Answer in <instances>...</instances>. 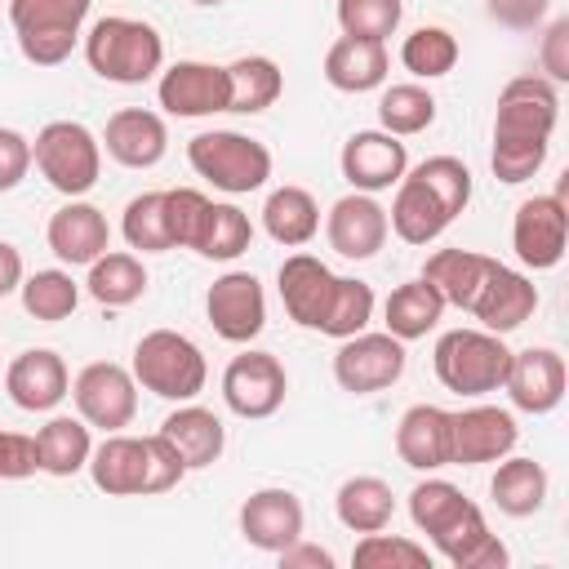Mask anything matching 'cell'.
<instances>
[{"label":"cell","instance_id":"1","mask_svg":"<svg viewBox=\"0 0 569 569\" xmlns=\"http://www.w3.org/2000/svg\"><path fill=\"white\" fill-rule=\"evenodd\" d=\"M560 120V93L547 76H516L498 93L493 111V178L516 187L529 182L551 151V133Z\"/></svg>","mask_w":569,"mask_h":569},{"label":"cell","instance_id":"2","mask_svg":"<svg viewBox=\"0 0 569 569\" xmlns=\"http://www.w3.org/2000/svg\"><path fill=\"white\" fill-rule=\"evenodd\" d=\"M280 302L293 325L325 338H351L373 320V289L351 276H333L316 253H289L280 262Z\"/></svg>","mask_w":569,"mask_h":569},{"label":"cell","instance_id":"3","mask_svg":"<svg viewBox=\"0 0 569 569\" xmlns=\"http://www.w3.org/2000/svg\"><path fill=\"white\" fill-rule=\"evenodd\" d=\"M471 200V169L458 156H431L396 182V200L387 209V227L405 244H431Z\"/></svg>","mask_w":569,"mask_h":569},{"label":"cell","instance_id":"4","mask_svg":"<svg viewBox=\"0 0 569 569\" xmlns=\"http://www.w3.org/2000/svg\"><path fill=\"white\" fill-rule=\"evenodd\" d=\"M84 62L107 84H142L164 67V40L142 18L107 13L84 31Z\"/></svg>","mask_w":569,"mask_h":569},{"label":"cell","instance_id":"5","mask_svg":"<svg viewBox=\"0 0 569 569\" xmlns=\"http://www.w3.org/2000/svg\"><path fill=\"white\" fill-rule=\"evenodd\" d=\"M133 382L160 400H196L209 382L204 351L178 329H151L133 347Z\"/></svg>","mask_w":569,"mask_h":569},{"label":"cell","instance_id":"6","mask_svg":"<svg viewBox=\"0 0 569 569\" xmlns=\"http://www.w3.org/2000/svg\"><path fill=\"white\" fill-rule=\"evenodd\" d=\"M431 365H436V378L445 382V391L489 396L507 382L511 347L502 342V333H489V329H449L436 338Z\"/></svg>","mask_w":569,"mask_h":569},{"label":"cell","instance_id":"7","mask_svg":"<svg viewBox=\"0 0 569 569\" xmlns=\"http://www.w3.org/2000/svg\"><path fill=\"white\" fill-rule=\"evenodd\" d=\"M187 164L196 169V178L213 182L227 196H249L258 187H267L271 178V151L267 142L236 133V129H204L187 142Z\"/></svg>","mask_w":569,"mask_h":569},{"label":"cell","instance_id":"8","mask_svg":"<svg viewBox=\"0 0 569 569\" xmlns=\"http://www.w3.org/2000/svg\"><path fill=\"white\" fill-rule=\"evenodd\" d=\"M31 164L44 173L53 191H62L67 200H80L84 191L98 187L102 142L80 120H49L31 142Z\"/></svg>","mask_w":569,"mask_h":569},{"label":"cell","instance_id":"9","mask_svg":"<svg viewBox=\"0 0 569 569\" xmlns=\"http://www.w3.org/2000/svg\"><path fill=\"white\" fill-rule=\"evenodd\" d=\"M89 4L93 0H9V22L22 58L36 67L67 62L89 18Z\"/></svg>","mask_w":569,"mask_h":569},{"label":"cell","instance_id":"10","mask_svg":"<svg viewBox=\"0 0 569 569\" xmlns=\"http://www.w3.org/2000/svg\"><path fill=\"white\" fill-rule=\"evenodd\" d=\"M409 356H405V342L391 338L387 329L382 333H351V338H338V351H333V382L351 396H373V391H387L400 382Z\"/></svg>","mask_w":569,"mask_h":569},{"label":"cell","instance_id":"11","mask_svg":"<svg viewBox=\"0 0 569 569\" xmlns=\"http://www.w3.org/2000/svg\"><path fill=\"white\" fill-rule=\"evenodd\" d=\"M71 400L80 409V418L89 427H102V431H120L133 422L138 413V382L124 365L116 360H93L76 373L71 382Z\"/></svg>","mask_w":569,"mask_h":569},{"label":"cell","instance_id":"12","mask_svg":"<svg viewBox=\"0 0 569 569\" xmlns=\"http://www.w3.org/2000/svg\"><path fill=\"white\" fill-rule=\"evenodd\" d=\"M565 240H569V209H565V187L547 191V196H529L516 209L511 222V249L525 267L533 271H551L565 258Z\"/></svg>","mask_w":569,"mask_h":569},{"label":"cell","instance_id":"13","mask_svg":"<svg viewBox=\"0 0 569 569\" xmlns=\"http://www.w3.org/2000/svg\"><path fill=\"white\" fill-rule=\"evenodd\" d=\"M156 98L169 116L200 120V116H218L231 107V80H227V67H218V62L182 58L169 71H160Z\"/></svg>","mask_w":569,"mask_h":569},{"label":"cell","instance_id":"14","mask_svg":"<svg viewBox=\"0 0 569 569\" xmlns=\"http://www.w3.org/2000/svg\"><path fill=\"white\" fill-rule=\"evenodd\" d=\"M204 316L222 342H253L267 329V293L253 271H227L204 293Z\"/></svg>","mask_w":569,"mask_h":569},{"label":"cell","instance_id":"15","mask_svg":"<svg viewBox=\"0 0 569 569\" xmlns=\"http://www.w3.org/2000/svg\"><path fill=\"white\" fill-rule=\"evenodd\" d=\"M289 373L271 351H240L222 369V400L236 418H271L284 405Z\"/></svg>","mask_w":569,"mask_h":569},{"label":"cell","instance_id":"16","mask_svg":"<svg viewBox=\"0 0 569 569\" xmlns=\"http://www.w3.org/2000/svg\"><path fill=\"white\" fill-rule=\"evenodd\" d=\"M520 427L498 405H471L449 413V467H480L498 462L516 449Z\"/></svg>","mask_w":569,"mask_h":569},{"label":"cell","instance_id":"17","mask_svg":"<svg viewBox=\"0 0 569 569\" xmlns=\"http://www.w3.org/2000/svg\"><path fill=\"white\" fill-rule=\"evenodd\" d=\"M338 164H342V178L351 182V191H369L373 196V191H387V187H396L405 178L409 151L387 129H356L342 142Z\"/></svg>","mask_w":569,"mask_h":569},{"label":"cell","instance_id":"18","mask_svg":"<svg viewBox=\"0 0 569 569\" xmlns=\"http://www.w3.org/2000/svg\"><path fill=\"white\" fill-rule=\"evenodd\" d=\"M302 525H307V511L293 489L267 485L240 502V533L258 551H284L289 542L302 538Z\"/></svg>","mask_w":569,"mask_h":569},{"label":"cell","instance_id":"19","mask_svg":"<svg viewBox=\"0 0 569 569\" xmlns=\"http://www.w3.org/2000/svg\"><path fill=\"white\" fill-rule=\"evenodd\" d=\"M565 382H569V373H565V356L560 351L525 347V351H511L502 391L511 396V405L520 413H551L565 400Z\"/></svg>","mask_w":569,"mask_h":569},{"label":"cell","instance_id":"20","mask_svg":"<svg viewBox=\"0 0 569 569\" xmlns=\"http://www.w3.org/2000/svg\"><path fill=\"white\" fill-rule=\"evenodd\" d=\"M387 209L369 196V191H351L342 200H333L329 218H325V236H329V249L338 258H373L382 244H387Z\"/></svg>","mask_w":569,"mask_h":569},{"label":"cell","instance_id":"21","mask_svg":"<svg viewBox=\"0 0 569 569\" xmlns=\"http://www.w3.org/2000/svg\"><path fill=\"white\" fill-rule=\"evenodd\" d=\"M4 391L18 409L27 413H49L67 400L71 391V373H67V360L49 347H31L22 356H13L9 373H4Z\"/></svg>","mask_w":569,"mask_h":569},{"label":"cell","instance_id":"22","mask_svg":"<svg viewBox=\"0 0 569 569\" xmlns=\"http://www.w3.org/2000/svg\"><path fill=\"white\" fill-rule=\"evenodd\" d=\"M44 240L53 249L58 262L67 267H89L93 258H102L111 249V227H107V213L89 200H67L49 227H44Z\"/></svg>","mask_w":569,"mask_h":569},{"label":"cell","instance_id":"23","mask_svg":"<svg viewBox=\"0 0 569 569\" xmlns=\"http://www.w3.org/2000/svg\"><path fill=\"white\" fill-rule=\"evenodd\" d=\"M102 147L116 164L124 169H151L164 160L169 151V129L156 111L147 107H124L107 120V133H102Z\"/></svg>","mask_w":569,"mask_h":569},{"label":"cell","instance_id":"24","mask_svg":"<svg viewBox=\"0 0 569 569\" xmlns=\"http://www.w3.org/2000/svg\"><path fill=\"white\" fill-rule=\"evenodd\" d=\"M533 311H538V284H533L529 276L502 267V262H498L493 276L485 280L480 298L471 302V316H476L480 329H489V333H511V329H520Z\"/></svg>","mask_w":569,"mask_h":569},{"label":"cell","instance_id":"25","mask_svg":"<svg viewBox=\"0 0 569 569\" xmlns=\"http://www.w3.org/2000/svg\"><path fill=\"white\" fill-rule=\"evenodd\" d=\"M493 267H498V258L476 253V249H436L422 262V280L445 298V307L471 311V302L480 298V289L493 276Z\"/></svg>","mask_w":569,"mask_h":569},{"label":"cell","instance_id":"26","mask_svg":"<svg viewBox=\"0 0 569 569\" xmlns=\"http://www.w3.org/2000/svg\"><path fill=\"white\" fill-rule=\"evenodd\" d=\"M396 453L413 471L449 467V409L440 405H409L396 422Z\"/></svg>","mask_w":569,"mask_h":569},{"label":"cell","instance_id":"27","mask_svg":"<svg viewBox=\"0 0 569 569\" xmlns=\"http://www.w3.org/2000/svg\"><path fill=\"white\" fill-rule=\"evenodd\" d=\"M391 71V58H387V44L382 40H356V36H338L325 53V80L338 89V93H369V89H382Z\"/></svg>","mask_w":569,"mask_h":569},{"label":"cell","instance_id":"28","mask_svg":"<svg viewBox=\"0 0 569 569\" xmlns=\"http://www.w3.org/2000/svg\"><path fill=\"white\" fill-rule=\"evenodd\" d=\"M89 476L111 498H138L147 489V449H142V440L124 436V431H107V440L93 445V453H89Z\"/></svg>","mask_w":569,"mask_h":569},{"label":"cell","instance_id":"29","mask_svg":"<svg viewBox=\"0 0 569 569\" xmlns=\"http://www.w3.org/2000/svg\"><path fill=\"white\" fill-rule=\"evenodd\" d=\"M160 431L173 440V449L182 453L187 471L213 467V462L222 458V449H227V427H222V418H218L213 409H204V405H191V400H182V405L160 422Z\"/></svg>","mask_w":569,"mask_h":569},{"label":"cell","instance_id":"30","mask_svg":"<svg viewBox=\"0 0 569 569\" xmlns=\"http://www.w3.org/2000/svg\"><path fill=\"white\" fill-rule=\"evenodd\" d=\"M262 227H267V236L276 240V244H284V249H302L316 231H320V204H316V196L307 191V187H276L271 196H267V204H262Z\"/></svg>","mask_w":569,"mask_h":569},{"label":"cell","instance_id":"31","mask_svg":"<svg viewBox=\"0 0 569 569\" xmlns=\"http://www.w3.org/2000/svg\"><path fill=\"white\" fill-rule=\"evenodd\" d=\"M445 316V298L418 276V280H405L391 289L387 307H382V325L391 338L400 342H413V338H427Z\"/></svg>","mask_w":569,"mask_h":569},{"label":"cell","instance_id":"32","mask_svg":"<svg viewBox=\"0 0 569 569\" xmlns=\"http://www.w3.org/2000/svg\"><path fill=\"white\" fill-rule=\"evenodd\" d=\"M547 467L533 458H498V471L489 480V498L502 516H533L547 502Z\"/></svg>","mask_w":569,"mask_h":569},{"label":"cell","instance_id":"33","mask_svg":"<svg viewBox=\"0 0 569 569\" xmlns=\"http://www.w3.org/2000/svg\"><path fill=\"white\" fill-rule=\"evenodd\" d=\"M333 511L338 520L351 529V533H373V529H387L391 516H396V493L387 480L378 476H351L338 485L333 493Z\"/></svg>","mask_w":569,"mask_h":569},{"label":"cell","instance_id":"34","mask_svg":"<svg viewBox=\"0 0 569 569\" xmlns=\"http://www.w3.org/2000/svg\"><path fill=\"white\" fill-rule=\"evenodd\" d=\"M93 440H89V422L58 413L36 431V462L49 476H76L80 467H89Z\"/></svg>","mask_w":569,"mask_h":569},{"label":"cell","instance_id":"35","mask_svg":"<svg viewBox=\"0 0 569 569\" xmlns=\"http://www.w3.org/2000/svg\"><path fill=\"white\" fill-rule=\"evenodd\" d=\"M227 80H231V107L240 116H258L267 107H276V98L284 93V76L267 53H244L236 62H227Z\"/></svg>","mask_w":569,"mask_h":569},{"label":"cell","instance_id":"36","mask_svg":"<svg viewBox=\"0 0 569 569\" xmlns=\"http://www.w3.org/2000/svg\"><path fill=\"white\" fill-rule=\"evenodd\" d=\"M84 289L102 307H129V302H138L147 293V267L124 249H107L102 258L89 262Z\"/></svg>","mask_w":569,"mask_h":569},{"label":"cell","instance_id":"37","mask_svg":"<svg viewBox=\"0 0 569 569\" xmlns=\"http://www.w3.org/2000/svg\"><path fill=\"white\" fill-rule=\"evenodd\" d=\"M471 507H476V502H471L458 485H449V480H418L413 493H409V520L418 525V533L431 538V547H436Z\"/></svg>","mask_w":569,"mask_h":569},{"label":"cell","instance_id":"38","mask_svg":"<svg viewBox=\"0 0 569 569\" xmlns=\"http://www.w3.org/2000/svg\"><path fill=\"white\" fill-rule=\"evenodd\" d=\"M18 293H22L27 316L40 320V325H58V320H67V316L76 311V302H80V284H76L71 271H62V267H44V271L22 276Z\"/></svg>","mask_w":569,"mask_h":569},{"label":"cell","instance_id":"39","mask_svg":"<svg viewBox=\"0 0 569 569\" xmlns=\"http://www.w3.org/2000/svg\"><path fill=\"white\" fill-rule=\"evenodd\" d=\"M458 36L449 27H418L405 36L400 44V62L409 76L418 80H436V76H449L458 67Z\"/></svg>","mask_w":569,"mask_h":569},{"label":"cell","instance_id":"40","mask_svg":"<svg viewBox=\"0 0 569 569\" xmlns=\"http://www.w3.org/2000/svg\"><path fill=\"white\" fill-rule=\"evenodd\" d=\"M436 120V98L422 89V84H387L382 98H378V124L396 138H413L422 129H431Z\"/></svg>","mask_w":569,"mask_h":569},{"label":"cell","instance_id":"41","mask_svg":"<svg viewBox=\"0 0 569 569\" xmlns=\"http://www.w3.org/2000/svg\"><path fill=\"white\" fill-rule=\"evenodd\" d=\"M120 231H124L129 249L169 253L173 240H169V218H164V191H142V196H133V200L124 204Z\"/></svg>","mask_w":569,"mask_h":569},{"label":"cell","instance_id":"42","mask_svg":"<svg viewBox=\"0 0 569 569\" xmlns=\"http://www.w3.org/2000/svg\"><path fill=\"white\" fill-rule=\"evenodd\" d=\"M249 240H253V222H249V213L236 209V204L213 200L196 253H200V258H213V262H231V258H240V253L249 249Z\"/></svg>","mask_w":569,"mask_h":569},{"label":"cell","instance_id":"43","mask_svg":"<svg viewBox=\"0 0 569 569\" xmlns=\"http://www.w3.org/2000/svg\"><path fill=\"white\" fill-rule=\"evenodd\" d=\"M351 565L360 569H431V551L413 538H400V533H365L351 551Z\"/></svg>","mask_w":569,"mask_h":569},{"label":"cell","instance_id":"44","mask_svg":"<svg viewBox=\"0 0 569 569\" xmlns=\"http://www.w3.org/2000/svg\"><path fill=\"white\" fill-rule=\"evenodd\" d=\"M338 27L342 36H356V40H382L400 27L405 18V0H338Z\"/></svg>","mask_w":569,"mask_h":569},{"label":"cell","instance_id":"45","mask_svg":"<svg viewBox=\"0 0 569 569\" xmlns=\"http://www.w3.org/2000/svg\"><path fill=\"white\" fill-rule=\"evenodd\" d=\"M209 209L213 200L196 187H169L164 191V218H169V240L173 249H196L200 244V231L209 222Z\"/></svg>","mask_w":569,"mask_h":569},{"label":"cell","instance_id":"46","mask_svg":"<svg viewBox=\"0 0 569 569\" xmlns=\"http://www.w3.org/2000/svg\"><path fill=\"white\" fill-rule=\"evenodd\" d=\"M142 449H147V489L142 493H169V489H178L182 476H187V462L173 449V440L164 431H156V436H142Z\"/></svg>","mask_w":569,"mask_h":569},{"label":"cell","instance_id":"47","mask_svg":"<svg viewBox=\"0 0 569 569\" xmlns=\"http://www.w3.org/2000/svg\"><path fill=\"white\" fill-rule=\"evenodd\" d=\"M40 462H36V436H22V431H0V480H22V476H36Z\"/></svg>","mask_w":569,"mask_h":569},{"label":"cell","instance_id":"48","mask_svg":"<svg viewBox=\"0 0 569 569\" xmlns=\"http://www.w3.org/2000/svg\"><path fill=\"white\" fill-rule=\"evenodd\" d=\"M31 173V142L18 129H0V191H13Z\"/></svg>","mask_w":569,"mask_h":569},{"label":"cell","instance_id":"49","mask_svg":"<svg viewBox=\"0 0 569 569\" xmlns=\"http://www.w3.org/2000/svg\"><path fill=\"white\" fill-rule=\"evenodd\" d=\"M542 71L551 84H565L569 80V18H556L542 36Z\"/></svg>","mask_w":569,"mask_h":569},{"label":"cell","instance_id":"50","mask_svg":"<svg viewBox=\"0 0 569 569\" xmlns=\"http://www.w3.org/2000/svg\"><path fill=\"white\" fill-rule=\"evenodd\" d=\"M280 556V565L284 569H333V551H325V547H316V542H289L284 551H276Z\"/></svg>","mask_w":569,"mask_h":569},{"label":"cell","instance_id":"51","mask_svg":"<svg viewBox=\"0 0 569 569\" xmlns=\"http://www.w3.org/2000/svg\"><path fill=\"white\" fill-rule=\"evenodd\" d=\"M547 13V0H493V18L511 27H533Z\"/></svg>","mask_w":569,"mask_h":569},{"label":"cell","instance_id":"52","mask_svg":"<svg viewBox=\"0 0 569 569\" xmlns=\"http://www.w3.org/2000/svg\"><path fill=\"white\" fill-rule=\"evenodd\" d=\"M18 284H22V253L9 240H0V298H9Z\"/></svg>","mask_w":569,"mask_h":569},{"label":"cell","instance_id":"53","mask_svg":"<svg viewBox=\"0 0 569 569\" xmlns=\"http://www.w3.org/2000/svg\"><path fill=\"white\" fill-rule=\"evenodd\" d=\"M191 4H204L209 9V4H222V0H191Z\"/></svg>","mask_w":569,"mask_h":569}]
</instances>
